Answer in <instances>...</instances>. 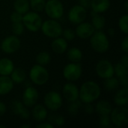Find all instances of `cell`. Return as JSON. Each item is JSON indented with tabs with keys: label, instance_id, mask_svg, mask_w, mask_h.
<instances>
[{
	"label": "cell",
	"instance_id": "obj_48",
	"mask_svg": "<svg viewBox=\"0 0 128 128\" xmlns=\"http://www.w3.org/2000/svg\"><path fill=\"white\" fill-rule=\"evenodd\" d=\"M20 128H30V125H28V124H23V125H21V126H20Z\"/></svg>",
	"mask_w": 128,
	"mask_h": 128
},
{
	"label": "cell",
	"instance_id": "obj_16",
	"mask_svg": "<svg viewBox=\"0 0 128 128\" xmlns=\"http://www.w3.org/2000/svg\"><path fill=\"white\" fill-rule=\"evenodd\" d=\"M11 110L14 114L19 116L22 119H28L30 117V112L22 102L14 100L11 103Z\"/></svg>",
	"mask_w": 128,
	"mask_h": 128
},
{
	"label": "cell",
	"instance_id": "obj_3",
	"mask_svg": "<svg viewBox=\"0 0 128 128\" xmlns=\"http://www.w3.org/2000/svg\"><path fill=\"white\" fill-rule=\"evenodd\" d=\"M48 70L42 65L34 64L29 70V78L31 81L37 86H43L49 80Z\"/></svg>",
	"mask_w": 128,
	"mask_h": 128
},
{
	"label": "cell",
	"instance_id": "obj_37",
	"mask_svg": "<svg viewBox=\"0 0 128 128\" xmlns=\"http://www.w3.org/2000/svg\"><path fill=\"white\" fill-rule=\"evenodd\" d=\"M62 34H63V38L67 41H71L76 37L75 32L71 28H66L65 30L62 32Z\"/></svg>",
	"mask_w": 128,
	"mask_h": 128
},
{
	"label": "cell",
	"instance_id": "obj_28",
	"mask_svg": "<svg viewBox=\"0 0 128 128\" xmlns=\"http://www.w3.org/2000/svg\"><path fill=\"white\" fill-rule=\"evenodd\" d=\"M104 87L107 91H114L116 89H117L119 87V82L118 78H116L113 76L105 79V81L104 82Z\"/></svg>",
	"mask_w": 128,
	"mask_h": 128
},
{
	"label": "cell",
	"instance_id": "obj_33",
	"mask_svg": "<svg viewBox=\"0 0 128 128\" xmlns=\"http://www.w3.org/2000/svg\"><path fill=\"white\" fill-rule=\"evenodd\" d=\"M114 73L118 78L124 75H128V68L124 66L122 63L118 62L114 66Z\"/></svg>",
	"mask_w": 128,
	"mask_h": 128
},
{
	"label": "cell",
	"instance_id": "obj_32",
	"mask_svg": "<svg viewBox=\"0 0 128 128\" xmlns=\"http://www.w3.org/2000/svg\"><path fill=\"white\" fill-rule=\"evenodd\" d=\"M70 104L68 107V112L71 116L74 117V116H76L77 115V113L79 112V109L81 106L82 102L80 101L79 99H78V100H76L75 101L70 102Z\"/></svg>",
	"mask_w": 128,
	"mask_h": 128
},
{
	"label": "cell",
	"instance_id": "obj_14",
	"mask_svg": "<svg viewBox=\"0 0 128 128\" xmlns=\"http://www.w3.org/2000/svg\"><path fill=\"white\" fill-rule=\"evenodd\" d=\"M94 32L95 29L92 24L84 21L77 25L75 30V34L80 38L85 40L90 38V37L94 34Z\"/></svg>",
	"mask_w": 128,
	"mask_h": 128
},
{
	"label": "cell",
	"instance_id": "obj_45",
	"mask_svg": "<svg viewBox=\"0 0 128 128\" xmlns=\"http://www.w3.org/2000/svg\"><path fill=\"white\" fill-rule=\"evenodd\" d=\"M121 63H122L124 66L128 68V53H125L124 56H122V58H121Z\"/></svg>",
	"mask_w": 128,
	"mask_h": 128
},
{
	"label": "cell",
	"instance_id": "obj_31",
	"mask_svg": "<svg viewBox=\"0 0 128 128\" xmlns=\"http://www.w3.org/2000/svg\"><path fill=\"white\" fill-rule=\"evenodd\" d=\"M46 0H29L30 8L35 12H41L44 10Z\"/></svg>",
	"mask_w": 128,
	"mask_h": 128
},
{
	"label": "cell",
	"instance_id": "obj_13",
	"mask_svg": "<svg viewBox=\"0 0 128 128\" xmlns=\"http://www.w3.org/2000/svg\"><path fill=\"white\" fill-rule=\"evenodd\" d=\"M38 97V90L33 86H28L23 92L22 102L26 107H33L37 104Z\"/></svg>",
	"mask_w": 128,
	"mask_h": 128
},
{
	"label": "cell",
	"instance_id": "obj_12",
	"mask_svg": "<svg viewBox=\"0 0 128 128\" xmlns=\"http://www.w3.org/2000/svg\"><path fill=\"white\" fill-rule=\"evenodd\" d=\"M68 17L71 23L78 25L86 20L87 17L86 9L80 4H76L69 10Z\"/></svg>",
	"mask_w": 128,
	"mask_h": 128
},
{
	"label": "cell",
	"instance_id": "obj_27",
	"mask_svg": "<svg viewBox=\"0 0 128 128\" xmlns=\"http://www.w3.org/2000/svg\"><path fill=\"white\" fill-rule=\"evenodd\" d=\"M92 24L94 26V29L97 31L102 30L106 25L105 17L99 14H95L94 15H92Z\"/></svg>",
	"mask_w": 128,
	"mask_h": 128
},
{
	"label": "cell",
	"instance_id": "obj_2",
	"mask_svg": "<svg viewBox=\"0 0 128 128\" xmlns=\"http://www.w3.org/2000/svg\"><path fill=\"white\" fill-rule=\"evenodd\" d=\"M90 45L95 52L104 53L110 48V40L106 34L100 30L94 32L90 37Z\"/></svg>",
	"mask_w": 128,
	"mask_h": 128
},
{
	"label": "cell",
	"instance_id": "obj_34",
	"mask_svg": "<svg viewBox=\"0 0 128 128\" xmlns=\"http://www.w3.org/2000/svg\"><path fill=\"white\" fill-rule=\"evenodd\" d=\"M128 14H124V15L122 16L119 18V20H118V27H119L120 30H121L123 33H124L125 34H128Z\"/></svg>",
	"mask_w": 128,
	"mask_h": 128
},
{
	"label": "cell",
	"instance_id": "obj_19",
	"mask_svg": "<svg viewBox=\"0 0 128 128\" xmlns=\"http://www.w3.org/2000/svg\"><path fill=\"white\" fill-rule=\"evenodd\" d=\"M14 82L9 76L0 75V95L10 93L14 88Z\"/></svg>",
	"mask_w": 128,
	"mask_h": 128
},
{
	"label": "cell",
	"instance_id": "obj_47",
	"mask_svg": "<svg viewBox=\"0 0 128 128\" xmlns=\"http://www.w3.org/2000/svg\"><path fill=\"white\" fill-rule=\"evenodd\" d=\"M124 9H125V10L128 12V0H126V1H125V2H124Z\"/></svg>",
	"mask_w": 128,
	"mask_h": 128
},
{
	"label": "cell",
	"instance_id": "obj_25",
	"mask_svg": "<svg viewBox=\"0 0 128 128\" xmlns=\"http://www.w3.org/2000/svg\"><path fill=\"white\" fill-rule=\"evenodd\" d=\"M67 57L70 62L79 63L82 61L83 55L81 50L78 47H71L68 50Z\"/></svg>",
	"mask_w": 128,
	"mask_h": 128
},
{
	"label": "cell",
	"instance_id": "obj_40",
	"mask_svg": "<svg viewBox=\"0 0 128 128\" xmlns=\"http://www.w3.org/2000/svg\"><path fill=\"white\" fill-rule=\"evenodd\" d=\"M121 48L122 50V51H124L125 53L128 52V37L126 36L124 37V38L122 40V44H121Z\"/></svg>",
	"mask_w": 128,
	"mask_h": 128
},
{
	"label": "cell",
	"instance_id": "obj_30",
	"mask_svg": "<svg viewBox=\"0 0 128 128\" xmlns=\"http://www.w3.org/2000/svg\"><path fill=\"white\" fill-rule=\"evenodd\" d=\"M51 61V56L49 52L43 51L39 52L36 56V62L38 64L45 66L48 64Z\"/></svg>",
	"mask_w": 128,
	"mask_h": 128
},
{
	"label": "cell",
	"instance_id": "obj_39",
	"mask_svg": "<svg viewBox=\"0 0 128 128\" xmlns=\"http://www.w3.org/2000/svg\"><path fill=\"white\" fill-rule=\"evenodd\" d=\"M92 104V103H88L84 105V110L88 114H92L94 112V106Z\"/></svg>",
	"mask_w": 128,
	"mask_h": 128
},
{
	"label": "cell",
	"instance_id": "obj_4",
	"mask_svg": "<svg viewBox=\"0 0 128 128\" xmlns=\"http://www.w3.org/2000/svg\"><path fill=\"white\" fill-rule=\"evenodd\" d=\"M40 30L42 33L50 38H56L62 34V26L56 20L50 19L42 22Z\"/></svg>",
	"mask_w": 128,
	"mask_h": 128
},
{
	"label": "cell",
	"instance_id": "obj_44",
	"mask_svg": "<svg viewBox=\"0 0 128 128\" xmlns=\"http://www.w3.org/2000/svg\"><path fill=\"white\" fill-rule=\"evenodd\" d=\"M6 110H7L6 105L4 104V103L0 101V118L2 117L5 114Z\"/></svg>",
	"mask_w": 128,
	"mask_h": 128
},
{
	"label": "cell",
	"instance_id": "obj_21",
	"mask_svg": "<svg viewBox=\"0 0 128 128\" xmlns=\"http://www.w3.org/2000/svg\"><path fill=\"white\" fill-rule=\"evenodd\" d=\"M114 102L118 106H127L128 104V88L123 87L118 90L115 97Z\"/></svg>",
	"mask_w": 128,
	"mask_h": 128
},
{
	"label": "cell",
	"instance_id": "obj_7",
	"mask_svg": "<svg viewBox=\"0 0 128 128\" xmlns=\"http://www.w3.org/2000/svg\"><path fill=\"white\" fill-rule=\"evenodd\" d=\"M44 10L50 19L58 20L64 14V6L60 0H48L46 2Z\"/></svg>",
	"mask_w": 128,
	"mask_h": 128
},
{
	"label": "cell",
	"instance_id": "obj_10",
	"mask_svg": "<svg viewBox=\"0 0 128 128\" xmlns=\"http://www.w3.org/2000/svg\"><path fill=\"white\" fill-rule=\"evenodd\" d=\"M95 71L97 75L104 80L112 77L115 75L114 66L109 60L106 59H102L97 63Z\"/></svg>",
	"mask_w": 128,
	"mask_h": 128
},
{
	"label": "cell",
	"instance_id": "obj_8",
	"mask_svg": "<svg viewBox=\"0 0 128 128\" xmlns=\"http://www.w3.org/2000/svg\"><path fill=\"white\" fill-rule=\"evenodd\" d=\"M62 74L64 78L68 82H76L82 74V68L80 63L71 62L65 65Z\"/></svg>",
	"mask_w": 128,
	"mask_h": 128
},
{
	"label": "cell",
	"instance_id": "obj_17",
	"mask_svg": "<svg viewBox=\"0 0 128 128\" xmlns=\"http://www.w3.org/2000/svg\"><path fill=\"white\" fill-rule=\"evenodd\" d=\"M32 113L33 118L38 122H44L48 116V112H47L46 106H44V105L40 104H36L33 106Z\"/></svg>",
	"mask_w": 128,
	"mask_h": 128
},
{
	"label": "cell",
	"instance_id": "obj_23",
	"mask_svg": "<svg viewBox=\"0 0 128 128\" xmlns=\"http://www.w3.org/2000/svg\"><path fill=\"white\" fill-rule=\"evenodd\" d=\"M112 110L111 104L106 100H100L98 101L94 106V112H96L100 116L110 115Z\"/></svg>",
	"mask_w": 128,
	"mask_h": 128
},
{
	"label": "cell",
	"instance_id": "obj_46",
	"mask_svg": "<svg viewBox=\"0 0 128 128\" xmlns=\"http://www.w3.org/2000/svg\"><path fill=\"white\" fill-rule=\"evenodd\" d=\"M108 34H109V35L110 36V37H114V35H115V30H114V28H110L109 29H108Z\"/></svg>",
	"mask_w": 128,
	"mask_h": 128
},
{
	"label": "cell",
	"instance_id": "obj_11",
	"mask_svg": "<svg viewBox=\"0 0 128 128\" xmlns=\"http://www.w3.org/2000/svg\"><path fill=\"white\" fill-rule=\"evenodd\" d=\"M21 46L20 40L16 35H10L6 37L0 44L2 50L7 54H12L16 52Z\"/></svg>",
	"mask_w": 128,
	"mask_h": 128
},
{
	"label": "cell",
	"instance_id": "obj_6",
	"mask_svg": "<svg viewBox=\"0 0 128 128\" xmlns=\"http://www.w3.org/2000/svg\"><path fill=\"white\" fill-rule=\"evenodd\" d=\"M112 124L118 128L124 127L128 123V109L127 106H118L110 113Z\"/></svg>",
	"mask_w": 128,
	"mask_h": 128
},
{
	"label": "cell",
	"instance_id": "obj_22",
	"mask_svg": "<svg viewBox=\"0 0 128 128\" xmlns=\"http://www.w3.org/2000/svg\"><path fill=\"white\" fill-rule=\"evenodd\" d=\"M14 69V64L12 60L8 58H2L0 59V75L10 76Z\"/></svg>",
	"mask_w": 128,
	"mask_h": 128
},
{
	"label": "cell",
	"instance_id": "obj_29",
	"mask_svg": "<svg viewBox=\"0 0 128 128\" xmlns=\"http://www.w3.org/2000/svg\"><path fill=\"white\" fill-rule=\"evenodd\" d=\"M48 122L52 125L56 126H63L65 124V118L63 116L60 114H50L48 117Z\"/></svg>",
	"mask_w": 128,
	"mask_h": 128
},
{
	"label": "cell",
	"instance_id": "obj_42",
	"mask_svg": "<svg viewBox=\"0 0 128 128\" xmlns=\"http://www.w3.org/2000/svg\"><path fill=\"white\" fill-rule=\"evenodd\" d=\"M79 4L83 7L86 9H88L91 8V0H77Z\"/></svg>",
	"mask_w": 128,
	"mask_h": 128
},
{
	"label": "cell",
	"instance_id": "obj_38",
	"mask_svg": "<svg viewBox=\"0 0 128 128\" xmlns=\"http://www.w3.org/2000/svg\"><path fill=\"white\" fill-rule=\"evenodd\" d=\"M22 16L23 15L16 12V11H14L11 14H10V19L12 22V23H14V22H20L22 21Z\"/></svg>",
	"mask_w": 128,
	"mask_h": 128
},
{
	"label": "cell",
	"instance_id": "obj_9",
	"mask_svg": "<svg viewBox=\"0 0 128 128\" xmlns=\"http://www.w3.org/2000/svg\"><path fill=\"white\" fill-rule=\"evenodd\" d=\"M44 102L46 108H47L50 111L56 112L62 107L63 100L62 95L58 92L51 91L46 94Z\"/></svg>",
	"mask_w": 128,
	"mask_h": 128
},
{
	"label": "cell",
	"instance_id": "obj_35",
	"mask_svg": "<svg viewBox=\"0 0 128 128\" xmlns=\"http://www.w3.org/2000/svg\"><path fill=\"white\" fill-rule=\"evenodd\" d=\"M25 26L22 22H14L12 24V32L14 35L20 36L22 35L24 32Z\"/></svg>",
	"mask_w": 128,
	"mask_h": 128
},
{
	"label": "cell",
	"instance_id": "obj_18",
	"mask_svg": "<svg viewBox=\"0 0 128 128\" xmlns=\"http://www.w3.org/2000/svg\"><path fill=\"white\" fill-rule=\"evenodd\" d=\"M68 41L64 38L61 37L54 38L51 44L52 51L57 54H62L68 50Z\"/></svg>",
	"mask_w": 128,
	"mask_h": 128
},
{
	"label": "cell",
	"instance_id": "obj_41",
	"mask_svg": "<svg viewBox=\"0 0 128 128\" xmlns=\"http://www.w3.org/2000/svg\"><path fill=\"white\" fill-rule=\"evenodd\" d=\"M118 82H119V85H122L123 87L128 88V75H124L122 76L118 77Z\"/></svg>",
	"mask_w": 128,
	"mask_h": 128
},
{
	"label": "cell",
	"instance_id": "obj_49",
	"mask_svg": "<svg viewBox=\"0 0 128 128\" xmlns=\"http://www.w3.org/2000/svg\"><path fill=\"white\" fill-rule=\"evenodd\" d=\"M0 128H6V126H4V125H2V124H0Z\"/></svg>",
	"mask_w": 128,
	"mask_h": 128
},
{
	"label": "cell",
	"instance_id": "obj_15",
	"mask_svg": "<svg viewBox=\"0 0 128 128\" xmlns=\"http://www.w3.org/2000/svg\"><path fill=\"white\" fill-rule=\"evenodd\" d=\"M62 94L68 102L75 101L79 99V88L73 82H68L63 86Z\"/></svg>",
	"mask_w": 128,
	"mask_h": 128
},
{
	"label": "cell",
	"instance_id": "obj_36",
	"mask_svg": "<svg viewBox=\"0 0 128 128\" xmlns=\"http://www.w3.org/2000/svg\"><path fill=\"white\" fill-rule=\"evenodd\" d=\"M111 119L110 115H105V116H100V126L101 128H106L111 127Z\"/></svg>",
	"mask_w": 128,
	"mask_h": 128
},
{
	"label": "cell",
	"instance_id": "obj_26",
	"mask_svg": "<svg viewBox=\"0 0 128 128\" xmlns=\"http://www.w3.org/2000/svg\"><path fill=\"white\" fill-rule=\"evenodd\" d=\"M14 10L21 14H25L29 10L30 5L28 0H15L14 2Z\"/></svg>",
	"mask_w": 128,
	"mask_h": 128
},
{
	"label": "cell",
	"instance_id": "obj_20",
	"mask_svg": "<svg viewBox=\"0 0 128 128\" xmlns=\"http://www.w3.org/2000/svg\"><path fill=\"white\" fill-rule=\"evenodd\" d=\"M110 8V0H91V8L98 14L104 13L108 10Z\"/></svg>",
	"mask_w": 128,
	"mask_h": 128
},
{
	"label": "cell",
	"instance_id": "obj_5",
	"mask_svg": "<svg viewBox=\"0 0 128 128\" xmlns=\"http://www.w3.org/2000/svg\"><path fill=\"white\" fill-rule=\"evenodd\" d=\"M25 28L32 32H36L40 29L42 25V19L40 16L35 11H28L22 16V21Z\"/></svg>",
	"mask_w": 128,
	"mask_h": 128
},
{
	"label": "cell",
	"instance_id": "obj_43",
	"mask_svg": "<svg viewBox=\"0 0 128 128\" xmlns=\"http://www.w3.org/2000/svg\"><path fill=\"white\" fill-rule=\"evenodd\" d=\"M36 128H54V125H52V124H50V122H42L39 124H38L36 126Z\"/></svg>",
	"mask_w": 128,
	"mask_h": 128
},
{
	"label": "cell",
	"instance_id": "obj_24",
	"mask_svg": "<svg viewBox=\"0 0 128 128\" xmlns=\"http://www.w3.org/2000/svg\"><path fill=\"white\" fill-rule=\"evenodd\" d=\"M10 76L14 83H16V84L22 83L26 79V73L21 68H14V69L11 72Z\"/></svg>",
	"mask_w": 128,
	"mask_h": 128
},
{
	"label": "cell",
	"instance_id": "obj_1",
	"mask_svg": "<svg viewBox=\"0 0 128 128\" xmlns=\"http://www.w3.org/2000/svg\"><path fill=\"white\" fill-rule=\"evenodd\" d=\"M101 94L100 86L94 81L85 82L79 90V98L83 104L93 103Z\"/></svg>",
	"mask_w": 128,
	"mask_h": 128
}]
</instances>
